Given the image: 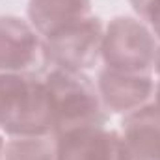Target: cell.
<instances>
[{
	"label": "cell",
	"mask_w": 160,
	"mask_h": 160,
	"mask_svg": "<svg viewBox=\"0 0 160 160\" xmlns=\"http://www.w3.org/2000/svg\"><path fill=\"white\" fill-rule=\"evenodd\" d=\"M54 128L50 93L32 73H0V130L11 138L48 136Z\"/></svg>",
	"instance_id": "cell-1"
},
{
	"label": "cell",
	"mask_w": 160,
	"mask_h": 160,
	"mask_svg": "<svg viewBox=\"0 0 160 160\" xmlns=\"http://www.w3.org/2000/svg\"><path fill=\"white\" fill-rule=\"evenodd\" d=\"M43 78L54 114L52 136L84 127H106L108 114L101 102L99 89L84 71L52 67Z\"/></svg>",
	"instance_id": "cell-2"
},
{
	"label": "cell",
	"mask_w": 160,
	"mask_h": 160,
	"mask_svg": "<svg viewBox=\"0 0 160 160\" xmlns=\"http://www.w3.org/2000/svg\"><path fill=\"white\" fill-rule=\"evenodd\" d=\"M158 41L151 28L134 17H116L108 22L102 36L101 60L106 69L153 75L157 67Z\"/></svg>",
	"instance_id": "cell-3"
},
{
	"label": "cell",
	"mask_w": 160,
	"mask_h": 160,
	"mask_svg": "<svg viewBox=\"0 0 160 160\" xmlns=\"http://www.w3.org/2000/svg\"><path fill=\"white\" fill-rule=\"evenodd\" d=\"M102 36H104V26L101 19L91 15L43 39L45 60L52 67L60 69H71V71L91 69L101 58Z\"/></svg>",
	"instance_id": "cell-4"
},
{
	"label": "cell",
	"mask_w": 160,
	"mask_h": 160,
	"mask_svg": "<svg viewBox=\"0 0 160 160\" xmlns=\"http://www.w3.org/2000/svg\"><path fill=\"white\" fill-rule=\"evenodd\" d=\"M47 65L45 45L38 30L21 17H0V73H28Z\"/></svg>",
	"instance_id": "cell-5"
},
{
	"label": "cell",
	"mask_w": 160,
	"mask_h": 160,
	"mask_svg": "<svg viewBox=\"0 0 160 160\" xmlns=\"http://www.w3.org/2000/svg\"><path fill=\"white\" fill-rule=\"evenodd\" d=\"M101 102L110 114H130L155 101L157 84L153 75H134L102 69L97 78Z\"/></svg>",
	"instance_id": "cell-6"
},
{
	"label": "cell",
	"mask_w": 160,
	"mask_h": 160,
	"mask_svg": "<svg viewBox=\"0 0 160 160\" xmlns=\"http://www.w3.org/2000/svg\"><path fill=\"white\" fill-rule=\"evenodd\" d=\"M119 160H160V108L155 102L121 121Z\"/></svg>",
	"instance_id": "cell-7"
},
{
	"label": "cell",
	"mask_w": 160,
	"mask_h": 160,
	"mask_svg": "<svg viewBox=\"0 0 160 160\" xmlns=\"http://www.w3.org/2000/svg\"><path fill=\"white\" fill-rule=\"evenodd\" d=\"M56 160H119V132L84 127L54 136Z\"/></svg>",
	"instance_id": "cell-8"
},
{
	"label": "cell",
	"mask_w": 160,
	"mask_h": 160,
	"mask_svg": "<svg viewBox=\"0 0 160 160\" xmlns=\"http://www.w3.org/2000/svg\"><path fill=\"white\" fill-rule=\"evenodd\" d=\"M28 21L43 39L91 17V0H30Z\"/></svg>",
	"instance_id": "cell-9"
},
{
	"label": "cell",
	"mask_w": 160,
	"mask_h": 160,
	"mask_svg": "<svg viewBox=\"0 0 160 160\" xmlns=\"http://www.w3.org/2000/svg\"><path fill=\"white\" fill-rule=\"evenodd\" d=\"M0 160H56V143L48 136L13 138L4 143Z\"/></svg>",
	"instance_id": "cell-10"
},
{
	"label": "cell",
	"mask_w": 160,
	"mask_h": 160,
	"mask_svg": "<svg viewBox=\"0 0 160 160\" xmlns=\"http://www.w3.org/2000/svg\"><path fill=\"white\" fill-rule=\"evenodd\" d=\"M128 2L142 21H147L153 13L160 11V0H128Z\"/></svg>",
	"instance_id": "cell-11"
},
{
	"label": "cell",
	"mask_w": 160,
	"mask_h": 160,
	"mask_svg": "<svg viewBox=\"0 0 160 160\" xmlns=\"http://www.w3.org/2000/svg\"><path fill=\"white\" fill-rule=\"evenodd\" d=\"M160 77V75H158ZM157 106L160 108V80H158V84H157V89H155V101H153Z\"/></svg>",
	"instance_id": "cell-12"
},
{
	"label": "cell",
	"mask_w": 160,
	"mask_h": 160,
	"mask_svg": "<svg viewBox=\"0 0 160 160\" xmlns=\"http://www.w3.org/2000/svg\"><path fill=\"white\" fill-rule=\"evenodd\" d=\"M2 151H4V142H2V136H0V158H2Z\"/></svg>",
	"instance_id": "cell-13"
}]
</instances>
